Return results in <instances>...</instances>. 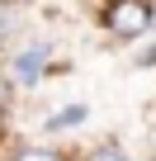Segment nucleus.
Returning <instances> with one entry per match:
<instances>
[{"label":"nucleus","instance_id":"1","mask_svg":"<svg viewBox=\"0 0 156 161\" xmlns=\"http://www.w3.org/2000/svg\"><path fill=\"white\" fill-rule=\"evenodd\" d=\"M109 29L118 38H142L151 29V0H114L109 5Z\"/></svg>","mask_w":156,"mask_h":161},{"label":"nucleus","instance_id":"2","mask_svg":"<svg viewBox=\"0 0 156 161\" xmlns=\"http://www.w3.org/2000/svg\"><path fill=\"white\" fill-rule=\"evenodd\" d=\"M43 62H47V47H43V43H29L24 52H14V66H10V76L19 80V86H38Z\"/></svg>","mask_w":156,"mask_h":161},{"label":"nucleus","instance_id":"3","mask_svg":"<svg viewBox=\"0 0 156 161\" xmlns=\"http://www.w3.org/2000/svg\"><path fill=\"white\" fill-rule=\"evenodd\" d=\"M85 119H90V109H85V104H62V109H52L47 128H52V133H66V128H81Z\"/></svg>","mask_w":156,"mask_h":161},{"label":"nucleus","instance_id":"4","mask_svg":"<svg viewBox=\"0 0 156 161\" xmlns=\"http://www.w3.org/2000/svg\"><path fill=\"white\" fill-rule=\"evenodd\" d=\"M90 161H128V152L123 147H114V142H104V147H95V156Z\"/></svg>","mask_w":156,"mask_h":161},{"label":"nucleus","instance_id":"5","mask_svg":"<svg viewBox=\"0 0 156 161\" xmlns=\"http://www.w3.org/2000/svg\"><path fill=\"white\" fill-rule=\"evenodd\" d=\"M14 161H62V156H57V152H47V147H24Z\"/></svg>","mask_w":156,"mask_h":161},{"label":"nucleus","instance_id":"6","mask_svg":"<svg viewBox=\"0 0 156 161\" xmlns=\"http://www.w3.org/2000/svg\"><path fill=\"white\" fill-rule=\"evenodd\" d=\"M0 95H5V90H0Z\"/></svg>","mask_w":156,"mask_h":161}]
</instances>
